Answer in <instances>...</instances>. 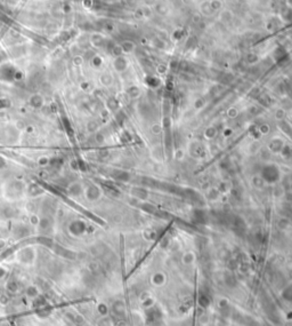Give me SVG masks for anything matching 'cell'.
<instances>
[{
    "mask_svg": "<svg viewBox=\"0 0 292 326\" xmlns=\"http://www.w3.org/2000/svg\"><path fill=\"white\" fill-rule=\"evenodd\" d=\"M7 290L12 293H15L18 290V286H17V284L15 283V282H10V283H8V285H7Z\"/></svg>",
    "mask_w": 292,
    "mask_h": 326,
    "instance_id": "52a82bcc",
    "label": "cell"
},
{
    "mask_svg": "<svg viewBox=\"0 0 292 326\" xmlns=\"http://www.w3.org/2000/svg\"><path fill=\"white\" fill-rule=\"evenodd\" d=\"M149 133L154 135V136H158L160 134L162 133V126H161V124L159 123H154L152 124L151 126H149Z\"/></svg>",
    "mask_w": 292,
    "mask_h": 326,
    "instance_id": "277c9868",
    "label": "cell"
},
{
    "mask_svg": "<svg viewBox=\"0 0 292 326\" xmlns=\"http://www.w3.org/2000/svg\"><path fill=\"white\" fill-rule=\"evenodd\" d=\"M74 322H75V324H78V325H80V324H82L83 322V318L81 316H78L76 315L75 317H74Z\"/></svg>",
    "mask_w": 292,
    "mask_h": 326,
    "instance_id": "4fadbf2b",
    "label": "cell"
},
{
    "mask_svg": "<svg viewBox=\"0 0 292 326\" xmlns=\"http://www.w3.org/2000/svg\"><path fill=\"white\" fill-rule=\"evenodd\" d=\"M232 134H233V130H226L225 132H224V136L229 137L231 135H232Z\"/></svg>",
    "mask_w": 292,
    "mask_h": 326,
    "instance_id": "5bb4252c",
    "label": "cell"
},
{
    "mask_svg": "<svg viewBox=\"0 0 292 326\" xmlns=\"http://www.w3.org/2000/svg\"><path fill=\"white\" fill-rule=\"evenodd\" d=\"M251 184L253 186V188L260 190L265 186L266 181L264 180L262 176H260V175H253V176L251 177Z\"/></svg>",
    "mask_w": 292,
    "mask_h": 326,
    "instance_id": "7a4b0ae2",
    "label": "cell"
},
{
    "mask_svg": "<svg viewBox=\"0 0 292 326\" xmlns=\"http://www.w3.org/2000/svg\"><path fill=\"white\" fill-rule=\"evenodd\" d=\"M193 260H194V254L193 253H186L185 255H184V257H182V261H184V263H191L193 262Z\"/></svg>",
    "mask_w": 292,
    "mask_h": 326,
    "instance_id": "ba28073f",
    "label": "cell"
},
{
    "mask_svg": "<svg viewBox=\"0 0 292 326\" xmlns=\"http://www.w3.org/2000/svg\"><path fill=\"white\" fill-rule=\"evenodd\" d=\"M227 116H228V118H231V119H235L236 117L239 116V110L236 109V108H229V109L227 110Z\"/></svg>",
    "mask_w": 292,
    "mask_h": 326,
    "instance_id": "8992f818",
    "label": "cell"
},
{
    "mask_svg": "<svg viewBox=\"0 0 292 326\" xmlns=\"http://www.w3.org/2000/svg\"><path fill=\"white\" fill-rule=\"evenodd\" d=\"M184 157H185V153H184V151H182V149L177 150L176 153H175V158H176L177 160H182V159H184Z\"/></svg>",
    "mask_w": 292,
    "mask_h": 326,
    "instance_id": "30bf717a",
    "label": "cell"
},
{
    "mask_svg": "<svg viewBox=\"0 0 292 326\" xmlns=\"http://www.w3.org/2000/svg\"><path fill=\"white\" fill-rule=\"evenodd\" d=\"M275 118H276L277 120L284 119V118H285V111H284V110L279 109V110H277V111L275 112Z\"/></svg>",
    "mask_w": 292,
    "mask_h": 326,
    "instance_id": "9c48e42d",
    "label": "cell"
},
{
    "mask_svg": "<svg viewBox=\"0 0 292 326\" xmlns=\"http://www.w3.org/2000/svg\"><path fill=\"white\" fill-rule=\"evenodd\" d=\"M86 195H87V197H88V199L96 200V199H98V198L100 197V189H98V188L91 186H89V188L86 190Z\"/></svg>",
    "mask_w": 292,
    "mask_h": 326,
    "instance_id": "6da1fadb",
    "label": "cell"
},
{
    "mask_svg": "<svg viewBox=\"0 0 292 326\" xmlns=\"http://www.w3.org/2000/svg\"><path fill=\"white\" fill-rule=\"evenodd\" d=\"M27 295H29V296H32V298H34V296H36V293H38V292H36V287H29V288H27Z\"/></svg>",
    "mask_w": 292,
    "mask_h": 326,
    "instance_id": "7c38bea8",
    "label": "cell"
},
{
    "mask_svg": "<svg viewBox=\"0 0 292 326\" xmlns=\"http://www.w3.org/2000/svg\"><path fill=\"white\" fill-rule=\"evenodd\" d=\"M259 130H260V133H261L262 135H267V134L269 133L268 125H261V126H260V128H259Z\"/></svg>",
    "mask_w": 292,
    "mask_h": 326,
    "instance_id": "8fae6325",
    "label": "cell"
},
{
    "mask_svg": "<svg viewBox=\"0 0 292 326\" xmlns=\"http://www.w3.org/2000/svg\"><path fill=\"white\" fill-rule=\"evenodd\" d=\"M290 191H291V192H292V182L290 183Z\"/></svg>",
    "mask_w": 292,
    "mask_h": 326,
    "instance_id": "e0dca14e",
    "label": "cell"
},
{
    "mask_svg": "<svg viewBox=\"0 0 292 326\" xmlns=\"http://www.w3.org/2000/svg\"><path fill=\"white\" fill-rule=\"evenodd\" d=\"M3 166H5V160H3L2 158L0 157V168H2Z\"/></svg>",
    "mask_w": 292,
    "mask_h": 326,
    "instance_id": "2e32d148",
    "label": "cell"
},
{
    "mask_svg": "<svg viewBox=\"0 0 292 326\" xmlns=\"http://www.w3.org/2000/svg\"><path fill=\"white\" fill-rule=\"evenodd\" d=\"M83 224L81 222H73L72 224H71L70 227V230L72 231V233H74V235H79V233H81L83 231Z\"/></svg>",
    "mask_w": 292,
    "mask_h": 326,
    "instance_id": "5b68a950",
    "label": "cell"
},
{
    "mask_svg": "<svg viewBox=\"0 0 292 326\" xmlns=\"http://www.w3.org/2000/svg\"><path fill=\"white\" fill-rule=\"evenodd\" d=\"M5 275H6V271H5V269H3V268H0V278H1V277H3Z\"/></svg>",
    "mask_w": 292,
    "mask_h": 326,
    "instance_id": "9a60e30c",
    "label": "cell"
},
{
    "mask_svg": "<svg viewBox=\"0 0 292 326\" xmlns=\"http://www.w3.org/2000/svg\"><path fill=\"white\" fill-rule=\"evenodd\" d=\"M217 130H216V127H212V126H209V127H207L206 130L203 132V135H204V137H206L207 140H213L215 137L217 136Z\"/></svg>",
    "mask_w": 292,
    "mask_h": 326,
    "instance_id": "3957f363",
    "label": "cell"
}]
</instances>
